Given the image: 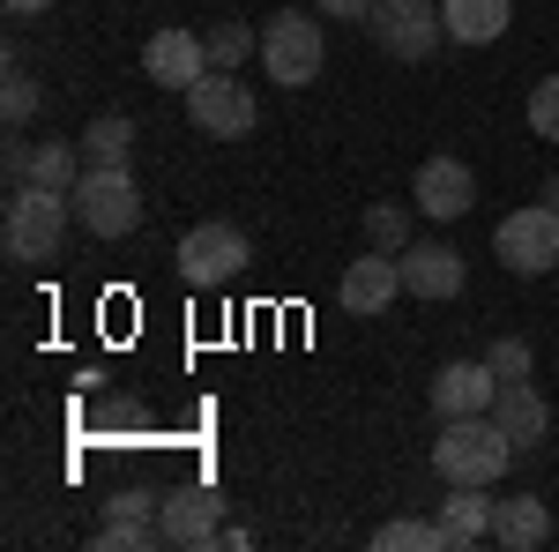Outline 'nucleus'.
Returning a JSON list of instances; mask_svg holds the SVG:
<instances>
[{
  "instance_id": "obj_1",
  "label": "nucleus",
  "mask_w": 559,
  "mask_h": 552,
  "mask_svg": "<svg viewBox=\"0 0 559 552\" xmlns=\"http://www.w3.org/2000/svg\"><path fill=\"white\" fill-rule=\"evenodd\" d=\"M515 463V441L492 425V411H477V419H440L432 433V470L448 478V485H500Z\"/></svg>"
},
{
  "instance_id": "obj_2",
  "label": "nucleus",
  "mask_w": 559,
  "mask_h": 552,
  "mask_svg": "<svg viewBox=\"0 0 559 552\" xmlns=\"http://www.w3.org/2000/svg\"><path fill=\"white\" fill-rule=\"evenodd\" d=\"M68 224H75V195L23 179V187L8 195L0 239H8V255H15V261H52V255H60V239H68Z\"/></svg>"
},
{
  "instance_id": "obj_3",
  "label": "nucleus",
  "mask_w": 559,
  "mask_h": 552,
  "mask_svg": "<svg viewBox=\"0 0 559 552\" xmlns=\"http://www.w3.org/2000/svg\"><path fill=\"white\" fill-rule=\"evenodd\" d=\"M321 23L329 15H306V8H276L269 23H261V75L284 90H306L321 75V60H329V38H321Z\"/></svg>"
},
{
  "instance_id": "obj_4",
  "label": "nucleus",
  "mask_w": 559,
  "mask_h": 552,
  "mask_svg": "<svg viewBox=\"0 0 559 552\" xmlns=\"http://www.w3.org/2000/svg\"><path fill=\"white\" fill-rule=\"evenodd\" d=\"M75 224L90 239H128L142 224V187H134L128 165H90L75 179Z\"/></svg>"
},
{
  "instance_id": "obj_5",
  "label": "nucleus",
  "mask_w": 559,
  "mask_h": 552,
  "mask_svg": "<svg viewBox=\"0 0 559 552\" xmlns=\"http://www.w3.org/2000/svg\"><path fill=\"white\" fill-rule=\"evenodd\" d=\"M492 261H508L515 277H552L559 269V210L530 202V210L492 224Z\"/></svg>"
},
{
  "instance_id": "obj_6",
  "label": "nucleus",
  "mask_w": 559,
  "mask_h": 552,
  "mask_svg": "<svg viewBox=\"0 0 559 552\" xmlns=\"http://www.w3.org/2000/svg\"><path fill=\"white\" fill-rule=\"evenodd\" d=\"M187 120L210 134V142H247L261 120V105H254V90L239 83L231 68H210L202 83L187 90Z\"/></svg>"
},
{
  "instance_id": "obj_7",
  "label": "nucleus",
  "mask_w": 559,
  "mask_h": 552,
  "mask_svg": "<svg viewBox=\"0 0 559 552\" xmlns=\"http://www.w3.org/2000/svg\"><path fill=\"white\" fill-rule=\"evenodd\" d=\"M247 261H254V239H247L239 224H194V232L179 239V277H187L194 292H216V284L247 277Z\"/></svg>"
},
{
  "instance_id": "obj_8",
  "label": "nucleus",
  "mask_w": 559,
  "mask_h": 552,
  "mask_svg": "<svg viewBox=\"0 0 559 552\" xmlns=\"http://www.w3.org/2000/svg\"><path fill=\"white\" fill-rule=\"evenodd\" d=\"M366 31H373V45H381V52H395V60H426L432 45L448 38L440 0H373Z\"/></svg>"
},
{
  "instance_id": "obj_9",
  "label": "nucleus",
  "mask_w": 559,
  "mask_h": 552,
  "mask_svg": "<svg viewBox=\"0 0 559 552\" xmlns=\"http://www.w3.org/2000/svg\"><path fill=\"white\" fill-rule=\"evenodd\" d=\"M157 530H165V545L202 552V545L224 538V501H216L210 485H173V493L157 501Z\"/></svg>"
},
{
  "instance_id": "obj_10",
  "label": "nucleus",
  "mask_w": 559,
  "mask_h": 552,
  "mask_svg": "<svg viewBox=\"0 0 559 552\" xmlns=\"http://www.w3.org/2000/svg\"><path fill=\"white\" fill-rule=\"evenodd\" d=\"M411 202L432 216V224H455V216L477 210V172L463 157H426L418 165V187H411Z\"/></svg>"
},
{
  "instance_id": "obj_11",
  "label": "nucleus",
  "mask_w": 559,
  "mask_h": 552,
  "mask_svg": "<svg viewBox=\"0 0 559 552\" xmlns=\"http://www.w3.org/2000/svg\"><path fill=\"white\" fill-rule=\"evenodd\" d=\"M142 75L157 90H194L202 75H210V45H202V31H157V38L142 45Z\"/></svg>"
},
{
  "instance_id": "obj_12",
  "label": "nucleus",
  "mask_w": 559,
  "mask_h": 552,
  "mask_svg": "<svg viewBox=\"0 0 559 552\" xmlns=\"http://www.w3.org/2000/svg\"><path fill=\"white\" fill-rule=\"evenodd\" d=\"M492 396H500V374L485 359H455V366L432 374V411L440 419H477V411H492Z\"/></svg>"
},
{
  "instance_id": "obj_13",
  "label": "nucleus",
  "mask_w": 559,
  "mask_h": 552,
  "mask_svg": "<svg viewBox=\"0 0 559 552\" xmlns=\"http://www.w3.org/2000/svg\"><path fill=\"white\" fill-rule=\"evenodd\" d=\"M395 261H403V292L411 298H455L463 292V255L448 239H411Z\"/></svg>"
},
{
  "instance_id": "obj_14",
  "label": "nucleus",
  "mask_w": 559,
  "mask_h": 552,
  "mask_svg": "<svg viewBox=\"0 0 559 552\" xmlns=\"http://www.w3.org/2000/svg\"><path fill=\"white\" fill-rule=\"evenodd\" d=\"M440 538H448V552H471L492 538V485H448V501H440Z\"/></svg>"
},
{
  "instance_id": "obj_15",
  "label": "nucleus",
  "mask_w": 559,
  "mask_h": 552,
  "mask_svg": "<svg viewBox=\"0 0 559 552\" xmlns=\"http://www.w3.org/2000/svg\"><path fill=\"white\" fill-rule=\"evenodd\" d=\"M492 425H500L515 448H537V441L552 433V403H545L530 381H500V396H492Z\"/></svg>"
},
{
  "instance_id": "obj_16",
  "label": "nucleus",
  "mask_w": 559,
  "mask_h": 552,
  "mask_svg": "<svg viewBox=\"0 0 559 552\" xmlns=\"http://www.w3.org/2000/svg\"><path fill=\"white\" fill-rule=\"evenodd\" d=\"M395 292H403V261L381 255V247L344 269V306H350V314H388V306H395Z\"/></svg>"
},
{
  "instance_id": "obj_17",
  "label": "nucleus",
  "mask_w": 559,
  "mask_h": 552,
  "mask_svg": "<svg viewBox=\"0 0 559 552\" xmlns=\"http://www.w3.org/2000/svg\"><path fill=\"white\" fill-rule=\"evenodd\" d=\"M545 538H552V515H545V501H537V493H508V501H492V545L537 552Z\"/></svg>"
},
{
  "instance_id": "obj_18",
  "label": "nucleus",
  "mask_w": 559,
  "mask_h": 552,
  "mask_svg": "<svg viewBox=\"0 0 559 552\" xmlns=\"http://www.w3.org/2000/svg\"><path fill=\"white\" fill-rule=\"evenodd\" d=\"M440 23L455 45H492L515 15H508V0H440Z\"/></svg>"
},
{
  "instance_id": "obj_19",
  "label": "nucleus",
  "mask_w": 559,
  "mask_h": 552,
  "mask_svg": "<svg viewBox=\"0 0 559 552\" xmlns=\"http://www.w3.org/2000/svg\"><path fill=\"white\" fill-rule=\"evenodd\" d=\"M75 142H83V165H128L134 157V120L128 113H97Z\"/></svg>"
},
{
  "instance_id": "obj_20",
  "label": "nucleus",
  "mask_w": 559,
  "mask_h": 552,
  "mask_svg": "<svg viewBox=\"0 0 559 552\" xmlns=\"http://www.w3.org/2000/svg\"><path fill=\"white\" fill-rule=\"evenodd\" d=\"M83 142H52V134H45L38 150H31V179H38V187H60V195H75V179H83Z\"/></svg>"
},
{
  "instance_id": "obj_21",
  "label": "nucleus",
  "mask_w": 559,
  "mask_h": 552,
  "mask_svg": "<svg viewBox=\"0 0 559 552\" xmlns=\"http://www.w3.org/2000/svg\"><path fill=\"white\" fill-rule=\"evenodd\" d=\"M373 545L381 552H448V538H440V522H426V515H395V522L373 530Z\"/></svg>"
},
{
  "instance_id": "obj_22",
  "label": "nucleus",
  "mask_w": 559,
  "mask_h": 552,
  "mask_svg": "<svg viewBox=\"0 0 559 552\" xmlns=\"http://www.w3.org/2000/svg\"><path fill=\"white\" fill-rule=\"evenodd\" d=\"M202 45H210V68L261 60V31H247V23H210V31H202Z\"/></svg>"
},
{
  "instance_id": "obj_23",
  "label": "nucleus",
  "mask_w": 559,
  "mask_h": 552,
  "mask_svg": "<svg viewBox=\"0 0 559 552\" xmlns=\"http://www.w3.org/2000/svg\"><path fill=\"white\" fill-rule=\"evenodd\" d=\"M0 113H8V128H31V120H38V75L23 68V52H8V90H0Z\"/></svg>"
},
{
  "instance_id": "obj_24",
  "label": "nucleus",
  "mask_w": 559,
  "mask_h": 552,
  "mask_svg": "<svg viewBox=\"0 0 559 552\" xmlns=\"http://www.w3.org/2000/svg\"><path fill=\"white\" fill-rule=\"evenodd\" d=\"M157 545H165V530L128 522V515H105V530H97V552H157Z\"/></svg>"
},
{
  "instance_id": "obj_25",
  "label": "nucleus",
  "mask_w": 559,
  "mask_h": 552,
  "mask_svg": "<svg viewBox=\"0 0 559 552\" xmlns=\"http://www.w3.org/2000/svg\"><path fill=\"white\" fill-rule=\"evenodd\" d=\"M366 239H373L381 255H403V247H411V216L395 210V202H373V210H366Z\"/></svg>"
},
{
  "instance_id": "obj_26",
  "label": "nucleus",
  "mask_w": 559,
  "mask_h": 552,
  "mask_svg": "<svg viewBox=\"0 0 559 552\" xmlns=\"http://www.w3.org/2000/svg\"><path fill=\"white\" fill-rule=\"evenodd\" d=\"M522 120H530V134H537V142H559V75H545V83L530 90Z\"/></svg>"
},
{
  "instance_id": "obj_27",
  "label": "nucleus",
  "mask_w": 559,
  "mask_h": 552,
  "mask_svg": "<svg viewBox=\"0 0 559 552\" xmlns=\"http://www.w3.org/2000/svg\"><path fill=\"white\" fill-rule=\"evenodd\" d=\"M485 366H492L500 381H530V366H537V359H530V343H522V337H500L492 351H485Z\"/></svg>"
},
{
  "instance_id": "obj_28",
  "label": "nucleus",
  "mask_w": 559,
  "mask_h": 552,
  "mask_svg": "<svg viewBox=\"0 0 559 552\" xmlns=\"http://www.w3.org/2000/svg\"><path fill=\"white\" fill-rule=\"evenodd\" d=\"M105 515H128V522H157V493L128 485V493H112V501H105Z\"/></svg>"
},
{
  "instance_id": "obj_29",
  "label": "nucleus",
  "mask_w": 559,
  "mask_h": 552,
  "mask_svg": "<svg viewBox=\"0 0 559 552\" xmlns=\"http://www.w3.org/2000/svg\"><path fill=\"white\" fill-rule=\"evenodd\" d=\"M313 15H329V23H366L373 0H313Z\"/></svg>"
},
{
  "instance_id": "obj_30",
  "label": "nucleus",
  "mask_w": 559,
  "mask_h": 552,
  "mask_svg": "<svg viewBox=\"0 0 559 552\" xmlns=\"http://www.w3.org/2000/svg\"><path fill=\"white\" fill-rule=\"evenodd\" d=\"M0 8H8V15H45L52 0H0Z\"/></svg>"
}]
</instances>
